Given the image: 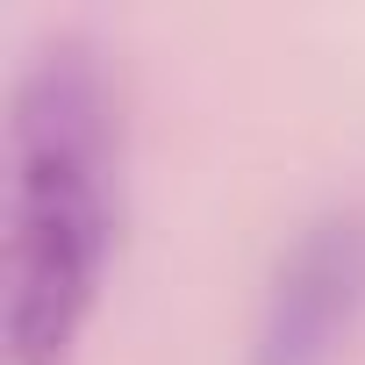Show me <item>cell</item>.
I'll use <instances>...</instances> for the list:
<instances>
[{
  "label": "cell",
  "mask_w": 365,
  "mask_h": 365,
  "mask_svg": "<svg viewBox=\"0 0 365 365\" xmlns=\"http://www.w3.org/2000/svg\"><path fill=\"white\" fill-rule=\"evenodd\" d=\"M122 237V93L79 22L22 43L8 79V365H72Z\"/></svg>",
  "instance_id": "cell-1"
},
{
  "label": "cell",
  "mask_w": 365,
  "mask_h": 365,
  "mask_svg": "<svg viewBox=\"0 0 365 365\" xmlns=\"http://www.w3.org/2000/svg\"><path fill=\"white\" fill-rule=\"evenodd\" d=\"M358 329H365V208L336 201L279 244L244 365H344Z\"/></svg>",
  "instance_id": "cell-2"
}]
</instances>
